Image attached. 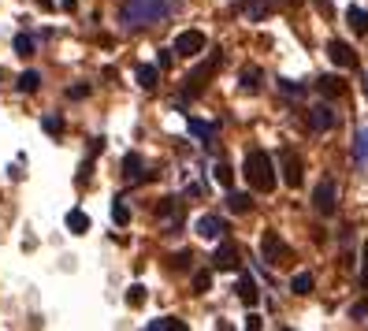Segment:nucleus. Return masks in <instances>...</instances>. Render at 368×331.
Returning a JSON list of instances; mask_svg holds the SVG:
<instances>
[{
  "instance_id": "nucleus-1",
  "label": "nucleus",
  "mask_w": 368,
  "mask_h": 331,
  "mask_svg": "<svg viewBox=\"0 0 368 331\" xmlns=\"http://www.w3.org/2000/svg\"><path fill=\"white\" fill-rule=\"evenodd\" d=\"M175 8H179V0H123L119 19H123L127 30H142V26L164 23Z\"/></svg>"
},
{
  "instance_id": "nucleus-2",
  "label": "nucleus",
  "mask_w": 368,
  "mask_h": 331,
  "mask_svg": "<svg viewBox=\"0 0 368 331\" xmlns=\"http://www.w3.org/2000/svg\"><path fill=\"white\" fill-rule=\"evenodd\" d=\"M242 175H246V182H250L257 194H272V190H275V168H272V156L264 149H250V153H246Z\"/></svg>"
},
{
  "instance_id": "nucleus-3",
  "label": "nucleus",
  "mask_w": 368,
  "mask_h": 331,
  "mask_svg": "<svg viewBox=\"0 0 368 331\" xmlns=\"http://www.w3.org/2000/svg\"><path fill=\"white\" fill-rule=\"evenodd\" d=\"M219 63H224V56H219V52H213V56H208L205 63H197V67L186 75V86H182V94H186V97H197V94H205L208 78L216 75V67H219Z\"/></svg>"
},
{
  "instance_id": "nucleus-4",
  "label": "nucleus",
  "mask_w": 368,
  "mask_h": 331,
  "mask_svg": "<svg viewBox=\"0 0 368 331\" xmlns=\"http://www.w3.org/2000/svg\"><path fill=\"white\" fill-rule=\"evenodd\" d=\"M312 205H316L320 216H335V209H338V190H335V182H331V179H320L316 190H312Z\"/></svg>"
},
{
  "instance_id": "nucleus-5",
  "label": "nucleus",
  "mask_w": 368,
  "mask_h": 331,
  "mask_svg": "<svg viewBox=\"0 0 368 331\" xmlns=\"http://www.w3.org/2000/svg\"><path fill=\"white\" fill-rule=\"evenodd\" d=\"M171 52H179V56H186V60L201 56V52H205V34H201V30H182L179 38H175Z\"/></svg>"
},
{
  "instance_id": "nucleus-6",
  "label": "nucleus",
  "mask_w": 368,
  "mask_h": 331,
  "mask_svg": "<svg viewBox=\"0 0 368 331\" xmlns=\"http://www.w3.org/2000/svg\"><path fill=\"white\" fill-rule=\"evenodd\" d=\"M327 56H331V63H335V67H346V71H354L357 67V52L349 49L346 41H327Z\"/></svg>"
},
{
  "instance_id": "nucleus-7",
  "label": "nucleus",
  "mask_w": 368,
  "mask_h": 331,
  "mask_svg": "<svg viewBox=\"0 0 368 331\" xmlns=\"http://www.w3.org/2000/svg\"><path fill=\"white\" fill-rule=\"evenodd\" d=\"M283 179H287V186H294V190L305 182V168H301L298 153H283Z\"/></svg>"
},
{
  "instance_id": "nucleus-8",
  "label": "nucleus",
  "mask_w": 368,
  "mask_h": 331,
  "mask_svg": "<svg viewBox=\"0 0 368 331\" xmlns=\"http://www.w3.org/2000/svg\"><path fill=\"white\" fill-rule=\"evenodd\" d=\"M213 268H216V272H235V268H238V250H235V242H219V246H216Z\"/></svg>"
},
{
  "instance_id": "nucleus-9",
  "label": "nucleus",
  "mask_w": 368,
  "mask_h": 331,
  "mask_svg": "<svg viewBox=\"0 0 368 331\" xmlns=\"http://www.w3.org/2000/svg\"><path fill=\"white\" fill-rule=\"evenodd\" d=\"M309 127H312L316 134L331 131V127H335V112H331L327 105H316V108H309Z\"/></svg>"
},
{
  "instance_id": "nucleus-10",
  "label": "nucleus",
  "mask_w": 368,
  "mask_h": 331,
  "mask_svg": "<svg viewBox=\"0 0 368 331\" xmlns=\"http://www.w3.org/2000/svg\"><path fill=\"white\" fill-rule=\"evenodd\" d=\"M261 250H264V264H279V257H287V246L279 242V235H275V231H264Z\"/></svg>"
},
{
  "instance_id": "nucleus-11",
  "label": "nucleus",
  "mask_w": 368,
  "mask_h": 331,
  "mask_svg": "<svg viewBox=\"0 0 368 331\" xmlns=\"http://www.w3.org/2000/svg\"><path fill=\"white\" fill-rule=\"evenodd\" d=\"M224 231H227V224H224L219 216H213V213H205V216L197 220V235H201V238H219Z\"/></svg>"
},
{
  "instance_id": "nucleus-12",
  "label": "nucleus",
  "mask_w": 368,
  "mask_h": 331,
  "mask_svg": "<svg viewBox=\"0 0 368 331\" xmlns=\"http://www.w3.org/2000/svg\"><path fill=\"white\" fill-rule=\"evenodd\" d=\"M156 216L168 220L171 231H179V224H182V205H175V197H168V201H160V205H156Z\"/></svg>"
},
{
  "instance_id": "nucleus-13",
  "label": "nucleus",
  "mask_w": 368,
  "mask_h": 331,
  "mask_svg": "<svg viewBox=\"0 0 368 331\" xmlns=\"http://www.w3.org/2000/svg\"><path fill=\"white\" fill-rule=\"evenodd\" d=\"M275 4H279V0H250V4H246V15H250V23H261L275 12Z\"/></svg>"
},
{
  "instance_id": "nucleus-14",
  "label": "nucleus",
  "mask_w": 368,
  "mask_h": 331,
  "mask_svg": "<svg viewBox=\"0 0 368 331\" xmlns=\"http://www.w3.org/2000/svg\"><path fill=\"white\" fill-rule=\"evenodd\" d=\"M316 89H320V94H324L327 100H335V97L346 94V82L335 78V75H324V78H316Z\"/></svg>"
},
{
  "instance_id": "nucleus-15",
  "label": "nucleus",
  "mask_w": 368,
  "mask_h": 331,
  "mask_svg": "<svg viewBox=\"0 0 368 331\" xmlns=\"http://www.w3.org/2000/svg\"><path fill=\"white\" fill-rule=\"evenodd\" d=\"M238 298H242L246 306H257L261 290H257V279H253V275H242V279H238Z\"/></svg>"
},
{
  "instance_id": "nucleus-16",
  "label": "nucleus",
  "mask_w": 368,
  "mask_h": 331,
  "mask_svg": "<svg viewBox=\"0 0 368 331\" xmlns=\"http://www.w3.org/2000/svg\"><path fill=\"white\" fill-rule=\"evenodd\" d=\"M346 19H349V26H354V34L368 38V12H365V8H349Z\"/></svg>"
},
{
  "instance_id": "nucleus-17",
  "label": "nucleus",
  "mask_w": 368,
  "mask_h": 331,
  "mask_svg": "<svg viewBox=\"0 0 368 331\" xmlns=\"http://www.w3.org/2000/svg\"><path fill=\"white\" fill-rule=\"evenodd\" d=\"M227 209L242 216V213H250V209H253V197H250V194H238V190H231V194H227Z\"/></svg>"
},
{
  "instance_id": "nucleus-18",
  "label": "nucleus",
  "mask_w": 368,
  "mask_h": 331,
  "mask_svg": "<svg viewBox=\"0 0 368 331\" xmlns=\"http://www.w3.org/2000/svg\"><path fill=\"white\" fill-rule=\"evenodd\" d=\"M354 160L368 164V127H361V131L354 134Z\"/></svg>"
},
{
  "instance_id": "nucleus-19",
  "label": "nucleus",
  "mask_w": 368,
  "mask_h": 331,
  "mask_svg": "<svg viewBox=\"0 0 368 331\" xmlns=\"http://www.w3.org/2000/svg\"><path fill=\"white\" fill-rule=\"evenodd\" d=\"M156 78H160V67H153V63L138 67V86L142 89H156Z\"/></svg>"
},
{
  "instance_id": "nucleus-20",
  "label": "nucleus",
  "mask_w": 368,
  "mask_h": 331,
  "mask_svg": "<svg viewBox=\"0 0 368 331\" xmlns=\"http://www.w3.org/2000/svg\"><path fill=\"white\" fill-rule=\"evenodd\" d=\"M67 227H71L75 235H86V231H89V216L82 213V209H71V213H67Z\"/></svg>"
},
{
  "instance_id": "nucleus-21",
  "label": "nucleus",
  "mask_w": 368,
  "mask_h": 331,
  "mask_svg": "<svg viewBox=\"0 0 368 331\" xmlns=\"http://www.w3.org/2000/svg\"><path fill=\"white\" fill-rule=\"evenodd\" d=\"M15 86H19L23 94H38V86H41V75H38V71H23Z\"/></svg>"
},
{
  "instance_id": "nucleus-22",
  "label": "nucleus",
  "mask_w": 368,
  "mask_h": 331,
  "mask_svg": "<svg viewBox=\"0 0 368 331\" xmlns=\"http://www.w3.org/2000/svg\"><path fill=\"white\" fill-rule=\"evenodd\" d=\"M123 175L127 179H142V156H138V153L123 156Z\"/></svg>"
},
{
  "instance_id": "nucleus-23",
  "label": "nucleus",
  "mask_w": 368,
  "mask_h": 331,
  "mask_svg": "<svg viewBox=\"0 0 368 331\" xmlns=\"http://www.w3.org/2000/svg\"><path fill=\"white\" fill-rule=\"evenodd\" d=\"M242 89L246 94H257V89H261V67H246L242 71Z\"/></svg>"
},
{
  "instance_id": "nucleus-24",
  "label": "nucleus",
  "mask_w": 368,
  "mask_h": 331,
  "mask_svg": "<svg viewBox=\"0 0 368 331\" xmlns=\"http://www.w3.org/2000/svg\"><path fill=\"white\" fill-rule=\"evenodd\" d=\"M149 331H186V324L175 317H160V320H149Z\"/></svg>"
},
{
  "instance_id": "nucleus-25",
  "label": "nucleus",
  "mask_w": 368,
  "mask_h": 331,
  "mask_svg": "<svg viewBox=\"0 0 368 331\" xmlns=\"http://www.w3.org/2000/svg\"><path fill=\"white\" fill-rule=\"evenodd\" d=\"M213 175H216V182H219V186H227V190H231V182H235V171H231V164H224V160H219L216 168H213Z\"/></svg>"
},
{
  "instance_id": "nucleus-26",
  "label": "nucleus",
  "mask_w": 368,
  "mask_h": 331,
  "mask_svg": "<svg viewBox=\"0 0 368 331\" xmlns=\"http://www.w3.org/2000/svg\"><path fill=\"white\" fill-rule=\"evenodd\" d=\"M190 134H197V138H213L216 134V123H205V119H190Z\"/></svg>"
},
{
  "instance_id": "nucleus-27",
  "label": "nucleus",
  "mask_w": 368,
  "mask_h": 331,
  "mask_svg": "<svg viewBox=\"0 0 368 331\" xmlns=\"http://www.w3.org/2000/svg\"><path fill=\"white\" fill-rule=\"evenodd\" d=\"M290 290H294V294H309V290H312V275H309V272H298V275L290 279Z\"/></svg>"
},
{
  "instance_id": "nucleus-28",
  "label": "nucleus",
  "mask_w": 368,
  "mask_h": 331,
  "mask_svg": "<svg viewBox=\"0 0 368 331\" xmlns=\"http://www.w3.org/2000/svg\"><path fill=\"white\" fill-rule=\"evenodd\" d=\"M15 52H19L23 60L34 56V38H30V34H19V38H15Z\"/></svg>"
},
{
  "instance_id": "nucleus-29",
  "label": "nucleus",
  "mask_w": 368,
  "mask_h": 331,
  "mask_svg": "<svg viewBox=\"0 0 368 331\" xmlns=\"http://www.w3.org/2000/svg\"><path fill=\"white\" fill-rule=\"evenodd\" d=\"M112 220L119 227H127V224H131V209H127L123 201H116V205H112Z\"/></svg>"
},
{
  "instance_id": "nucleus-30",
  "label": "nucleus",
  "mask_w": 368,
  "mask_h": 331,
  "mask_svg": "<svg viewBox=\"0 0 368 331\" xmlns=\"http://www.w3.org/2000/svg\"><path fill=\"white\" fill-rule=\"evenodd\" d=\"M142 301H145V287H142V283H134V287L127 290V306H131V309H138Z\"/></svg>"
},
{
  "instance_id": "nucleus-31",
  "label": "nucleus",
  "mask_w": 368,
  "mask_h": 331,
  "mask_svg": "<svg viewBox=\"0 0 368 331\" xmlns=\"http://www.w3.org/2000/svg\"><path fill=\"white\" fill-rule=\"evenodd\" d=\"M41 127H45V134H63V119L60 116H45Z\"/></svg>"
},
{
  "instance_id": "nucleus-32",
  "label": "nucleus",
  "mask_w": 368,
  "mask_h": 331,
  "mask_svg": "<svg viewBox=\"0 0 368 331\" xmlns=\"http://www.w3.org/2000/svg\"><path fill=\"white\" fill-rule=\"evenodd\" d=\"M208 287H213V272H197L194 275V294H205Z\"/></svg>"
},
{
  "instance_id": "nucleus-33",
  "label": "nucleus",
  "mask_w": 368,
  "mask_h": 331,
  "mask_svg": "<svg viewBox=\"0 0 368 331\" xmlns=\"http://www.w3.org/2000/svg\"><path fill=\"white\" fill-rule=\"evenodd\" d=\"M190 261H194V253H190V250H179V253L171 257V268L182 272V268H190Z\"/></svg>"
},
{
  "instance_id": "nucleus-34",
  "label": "nucleus",
  "mask_w": 368,
  "mask_h": 331,
  "mask_svg": "<svg viewBox=\"0 0 368 331\" xmlns=\"http://www.w3.org/2000/svg\"><path fill=\"white\" fill-rule=\"evenodd\" d=\"M279 89L287 97H301V94H305V86H298V82H290V78H279Z\"/></svg>"
},
{
  "instance_id": "nucleus-35",
  "label": "nucleus",
  "mask_w": 368,
  "mask_h": 331,
  "mask_svg": "<svg viewBox=\"0 0 368 331\" xmlns=\"http://www.w3.org/2000/svg\"><path fill=\"white\" fill-rule=\"evenodd\" d=\"M156 67H160V71L171 67V49H160V56H156Z\"/></svg>"
},
{
  "instance_id": "nucleus-36",
  "label": "nucleus",
  "mask_w": 368,
  "mask_h": 331,
  "mask_svg": "<svg viewBox=\"0 0 368 331\" xmlns=\"http://www.w3.org/2000/svg\"><path fill=\"white\" fill-rule=\"evenodd\" d=\"M361 283L368 287V242H365V250H361Z\"/></svg>"
},
{
  "instance_id": "nucleus-37",
  "label": "nucleus",
  "mask_w": 368,
  "mask_h": 331,
  "mask_svg": "<svg viewBox=\"0 0 368 331\" xmlns=\"http://www.w3.org/2000/svg\"><path fill=\"white\" fill-rule=\"evenodd\" d=\"M349 317H354V320H361V317H368V301H357V306H354V309H349Z\"/></svg>"
},
{
  "instance_id": "nucleus-38",
  "label": "nucleus",
  "mask_w": 368,
  "mask_h": 331,
  "mask_svg": "<svg viewBox=\"0 0 368 331\" xmlns=\"http://www.w3.org/2000/svg\"><path fill=\"white\" fill-rule=\"evenodd\" d=\"M261 324H264V320L257 317V312H250V320H246V328H250V331H261Z\"/></svg>"
},
{
  "instance_id": "nucleus-39",
  "label": "nucleus",
  "mask_w": 368,
  "mask_h": 331,
  "mask_svg": "<svg viewBox=\"0 0 368 331\" xmlns=\"http://www.w3.org/2000/svg\"><path fill=\"white\" fill-rule=\"evenodd\" d=\"M89 94V86H75V89H67V97H86Z\"/></svg>"
},
{
  "instance_id": "nucleus-40",
  "label": "nucleus",
  "mask_w": 368,
  "mask_h": 331,
  "mask_svg": "<svg viewBox=\"0 0 368 331\" xmlns=\"http://www.w3.org/2000/svg\"><path fill=\"white\" fill-rule=\"evenodd\" d=\"M316 8H320L324 15H331V12H335V8H331V0H316Z\"/></svg>"
},
{
  "instance_id": "nucleus-41",
  "label": "nucleus",
  "mask_w": 368,
  "mask_h": 331,
  "mask_svg": "<svg viewBox=\"0 0 368 331\" xmlns=\"http://www.w3.org/2000/svg\"><path fill=\"white\" fill-rule=\"evenodd\" d=\"M75 4H78V0H63V8H67V12H75Z\"/></svg>"
},
{
  "instance_id": "nucleus-42",
  "label": "nucleus",
  "mask_w": 368,
  "mask_h": 331,
  "mask_svg": "<svg viewBox=\"0 0 368 331\" xmlns=\"http://www.w3.org/2000/svg\"><path fill=\"white\" fill-rule=\"evenodd\" d=\"M287 4H290V8H301V4H305V0H287Z\"/></svg>"
},
{
  "instance_id": "nucleus-43",
  "label": "nucleus",
  "mask_w": 368,
  "mask_h": 331,
  "mask_svg": "<svg viewBox=\"0 0 368 331\" xmlns=\"http://www.w3.org/2000/svg\"><path fill=\"white\" fill-rule=\"evenodd\" d=\"M365 97H368V75H365Z\"/></svg>"
}]
</instances>
